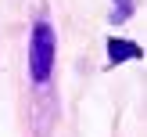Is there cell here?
I'll return each instance as SVG.
<instances>
[{
  "label": "cell",
  "instance_id": "1",
  "mask_svg": "<svg viewBox=\"0 0 147 137\" xmlns=\"http://www.w3.org/2000/svg\"><path fill=\"white\" fill-rule=\"evenodd\" d=\"M54 50H57L54 29H50L47 22H36L32 40H29V76H32V83H47V79H50V69H54Z\"/></svg>",
  "mask_w": 147,
  "mask_h": 137
},
{
  "label": "cell",
  "instance_id": "2",
  "mask_svg": "<svg viewBox=\"0 0 147 137\" xmlns=\"http://www.w3.org/2000/svg\"><path fill=\"white\" fill-rule=\"evenodd\" d=\"M108 50H111V65L126 61V58H140V47H136V43H126V40H111Z\"/></svg>",
  "mask_w": 147,
  "mask_h": 137
}]
</instances>
